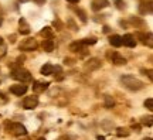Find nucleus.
Here are the masks:
<instances>
[{
  "mask_svg": "<svg viewBox=\"0 0 153 140\" xmlns=\"http://www.w3.org/2000/svg\"><path fill=\"white\" fill-rule=\"evenodd\" d=\"M122 82H123V85H125L128 89H131V91H140L143 86H145V84H143L142 81H139L137 78H135V76H132V75L122 76Z\"/></svg>",
  "mask_w": 153,
  "mask_h": 140,
  "instance_id": "f257e3e1",
  "label": "nucleus"
},
{
  "mask_svg": "<svg viewBox=\"0 0 153 140\" xmlns=\"http://www.w3.org/2000/svg\"><path fill=\"white\" fill-rule=\"evenodd\" d=\"M11 76L14 78V79H17V81H20L23 84V82H27L31 79V75H30V72H28L27 70H23V68H19V70H14L13 71V74H11Z\"/></svg>",
  "mask_w": 153,
  "mask_h": 140,
  "instance_id": "f03ea898",
  "label": "nucleus"
},
{
  "mask_svg": "<svg viewBox=\"0 0 153 140\" xmlns=\"http://www.w3.org/2000/svg\"><path fill=\"white\" fill-rule=\"evenodd\" d=\"M7 129H9V132L11 135L14 136H24L27 133L26 127L22 123H7Z\"/></svg>",
  "mask_w": 153,
  "mask_h": 140,
  "instance_id": "7ed1b4c3",
  "label": "nucleus"
},
{
  "mask_svg": "<svg viewBox=\"0 0 153 140\" xmlns=\"http://www.w3.org/2000/svg\"><path fill=\"white\" fill-rule=\"evenodd\" d=\"M37 48V41L34 38H28V40H24L22 44H20V50L23 51H33V50Z\"/></svg>",
  "mask_w": 153,
  "mask_h": 140,
  "instance_id": "20e7f679",
  "label": "nucleus"
},
{
  "mask_svg": "<svg viewBox=\"0 0 153 140\" xmlns=\"http://www.w3.org/2000/svg\"><path fill=\"white\" fill-rule=\"evenodd\" d=\"M38 105V98L31 95V96H27L24 99V102H23V106L24 109H34L36 106Z\"/></svg>",
  "mask_w": 153,
  "mask_h": 140,
  "instance_id": "39448f33",
  "label": "nucleus"
},
{
  "mask_svg": "<svg viewBox=\"0 0 153 140\" xmlns=\"http://www.w3.org/2000/svg\"><path fill=\"white\" fill-rule=\"evenodd\" d=\"M10 92L14 93L17 96H22L27 92V85H23V84H17V85H13L10 86Z\"/></svg>",
  "mask_w": 153,
  "mask_h": 140,
  "instance_id": "423d86ee",
  "label": "nucleus"
},
{
  "mask_svg": "<svg viewBox=\"0 0 153 140\" xmlns=\"http://www.w3.org/2000/svg\"><path fill=\"white\" fill-rule=\"evenodd\" d=\"M106 6H109V1H108V0H92V3H91V7H92L94 11L102 10Z\"/></svg>",
  "mask_w": 153,
  "mask_h": 140,
  "instance_id": "0eeeda50",
  "label": "nucleus"
},
{
  "mask_svg": "<svg viewBox=\"0 0 153 140\" xmlns=\"http://www.w3.org/2000/svg\"><path fill=\"white\" fill-rule=\"evenodd\" d=\"M122 45H126V47H129V48H133V47L136 45V40H135V37H133L132 34H125V36L122 37Z\"/></svg>",
  "mask_w": 153,
  "mask_h": 140,
  "instance_id": "6e6552de",
  "label": "nucleus"
},
{
  "mask_svg": "<svg viewBox=\"0 0 153 140\" xmlns=\"http://www.w3.org/2000/svg\"><path fill=\"white\" fill-rule=\"evenodd\" d=\"M99 67H101V61L98 58H92L85 64L84 68H85V71H94V70H97V68H99Z\"/></svg>",
  "mask_w": 153,
  "mask_h": 140,
  "instance_id": "1a4fd4ad",
  "label": "nucleus"
},
{
  "mask_svg": "<svg viewBox=\"0 0 153 140\" xmlns=\"http://www.w3.org/2000/svg\"><path fill=\"white\" fill-rule=\"evenodd\" d=\"M111 59H112V62H114L115 65H125L126 64V59L120 54H118V53H114V54L111 55Z\"/></svg>",
  "mask_w": 153,
  "mask_h": 140,
  "instance_id": "9d476101",
  "label": "nucleus"
},
{
  "mask_svg": "<svg viewBox=\"0 0 153 140\" xmlns=\"http://www.w3.org/2000/svg\"><path fill=\"white\" fill-rule=\"evenodd\" d=\"M54 47H55V44H54V41H53L51 38H45V40L43 41V48H44V51L51 53V51L54 50Z\"/></svg>",
  "mask_w": 153,
  "mask_h": 140,
  "instance_id": "9b49d317",
  "label": "nucleus"
},
{
  "mask_svg": "<svg viewBox=\"0 0 153 140\" xmlns=\"http://www.w3.org/2000/svg\"><path fill=\"white\" fill-rule=\"evenodd\" d=\"M48 82H40V81H37L36 84L33 85V91L34 92H43V91H45L47 88H48Z\"/></svg>",
  "mask_w": 153,
  "mask_h": 140,
  "instance_id": "f8f14e48",
  "label": "nucleus"
},
{
  "mask_svg": "<svg viewBox=\"0 0 153 140\" xmlns=\"http://www.w3.org/2000/svg\"><path fill=\"white\" fill-rule=\"evenodd\" d=\"M19 26H20V33H22V34H24V36H26V34H28V33H30V27H28L26 19H20Z\"/></svg>",
  "mask_w": 153,
  "mask_h": 140,
  "instance_id": "ddd939ff",
  "label": "nucleus"
},
{
  "mask_svg": "<svg viewBox=\"0 0 153 140\" xmlns=\"http://www.w3.org/2000/svg\"><path fill=\"white\" fill-rule=\"evenodd\" d=\"M109 43H111V45H114V47H120L122 45V37L120 36H112V37L109 38Z\"/></svg>",
  "mask_w": 153,
  "mask_h": 140,
  "instance_id": "4468645a",
  "label": "nucleus"
},
{
  "mask_svg": "<svg viewBox=\"0 0 153 140\" xmlns=\"http://www.w3.org/2000/svg\"><path fill=\"white\" fill-rule=\"evenodd\" d=\"M139 11L140 14H146V13H152V3L149 1L148 4L145 3H140V7H139Z\"/></svg>",
  "mask_w": 153,
  "mask_h": 140,
  "instance_id": "2eb2a0df",
  "label": "nucleus"
},
{
  "mask_svg": "<svg viewBox=\"0 0 153 140\" xmlns=\"http://www.w3.org/2000/svg\"><path fill=\"white\" fill-rule=\"evenodd\" d=\"M53 70H54V67H53V65L51 64H44L43 67H41V74H43V75H51V74H53Z\"/></svg>",
  "mask_w": 153,
  "mask_h": 140,
  "instance_id": "dca6fc26",
  "label": "nucleus"
},
{
  "mask_svg": "<svg viewBox=\"0 0 153 140\" xmlns=\"http://www.w3.org/2000/svg\"><path fill=\"white\" fill-rule=\"evenodd\" d=\"M82 47H84L82 41H75V43H72L71 45H70V50H71V51H81Z\"/></svg>",
  "mask_w": 153,
  "mask_h": 140,
  "instance_id": "f3484780",
  "label": "nucleus"
},
{
  "mask_svg": "<svg viewBox=\"0 0 153 140\" xmlns=\"http://www.w3.org/2000/svg\"><path fill=\"white\" fill-rule=\"evenodd\" d=\"M115 105V101L112 96H105V108H112Z\"/></svg>",
  "mask_w": 153,
  "mask_h": 140,
  "instance_id": "a211bd4d",
  "label": "nucleus"
},
{
  "mask_svg": "<svg viewBox=\"0 0 153 140\" xmlns=\"http://www.w3.org/2000/svg\"><path fill=\"white\" fill-rule=\"evenodd\" d=\"M116 135L119 136V137H122V136H123V137H126V136H129V130L123 129V127H119V129H118V132H116Z\"/></svg>",
  "mask_w": 153,
  "mask_h": 140,
  "instance_id": "6ab92c4d",
  "label": "nucleus"
},
{
  "mask_svg": "<svg viewBox=\"0 0 153 140\" xmlns=\"http://www.w3.org/2000/svg\"><path fill=\"white\" fill-rule=\"evenodd\" d=\"M145 106H146V108L152 112V110H153V99H152V98H148V99L145 101Z\"/></svg>",
  "mask_w": 153,
  "mask_h": 140,
  "instance_id": "aec40b11",
  "label": "nucleus"
},
{
  "mask_svg": "<svg viewBox=\"0 0 153 140\" xmlns=\"http://www.w3.org/2000/svg\"><path fill=\"white\" fill-rule=\"evenodd\" d=\"M40 34H41V36H47V37H51V36H53V31H51V28L50 27H45L44 28V30H41V33H40Z\"/></svg>",
  "mask_w": 153,
  "mask_h": 140,
  "instance_id": "412c9836",
  "label": "nucleus"
},
{
  "mask_svg": "<svg viewBox=\"0 0 153 140\" xmlns=\"http://www.w3.org/2000/svg\"><path fill=\"white\" fill-rule=\"evenodd\" d=\"M75 11H76V14L79 16V19H81V21H82V23H85V21H87V14H85L84 11L79 10V9H78V10H75Z\"/></svg>",
  "mask_w": 153,
  "mask_h": 140,
  "instance_id": "4be33fe9",
  "label": "nucleus"
},
{
  "mask_svg": "<svg viewBox=\"0 0 153 140\" xmlns=\"http://www.w3.org/2000/svg\"><path fill=\"white\" fill-rule=\"evenodd\" d=\"M142 123L143 124H146V126H152V116H148V118H143V120H142Z\"/></svg>",
  "mask_w": 153,
  "mask_h": 140,
  "instance_id": "5701e85b",
  "label": "nucleus"
},
{
  "mask_svg": "<svg viewBox=\"0 0 153 140\" xmlns=\"http://www.w3.org/2000/svg\"><path fill=\"white\" fill-rule=\"evenodd\" d=\"M115 4L118 6V9H120V10H122V9H125V1H122V0H116V1H115Z\"/></svg>",
  "mask_w": 153,
  "mask_h": 140,
  "instance_id": "b1692460",
  "label": "nucleus"
},
{
  "mask_svg": "<svg viewBox=\"0 0 153 140\" xmlns=\"http://www.w3.org/2000/svg\"><path fill=\"white\" fill-rule=\"evenodd\" d=\"M95 43H97L95 38H85V40L82 41V44H95Z\"/></svg>",
  "mask_w": 153,
  "mask_h": 140,
  "instance_id": "393cba45",
  "label": "nucleus"
},
{
  "mask_svg": "<svg viewBox=\"0 0 153 140\" xmlns=\"http://www.w3.org/2000/svg\"><path fill=\"white\" fill-rule=\"evenodd\" d=\"M54 26H57V27H58V30H61V28H62V24H61L60 20H54Z\"/></svg>",
  "mask_w": 153,
  "mask_h": 140,
  "instance_id": "a878e982",
  "label": "nucleus"
},
{
  "mask_svg": "<svg viewBox=\"0 0 153 140\" xmlns=\"http://www.w3.org/2000/svg\"><path fill=\"white\" fill-rule=\"evenodd\" d=\"M148 38H149V40H148L149 47H152V34H150V33H149V34H148Z\"/></svg>",
  "mask_w": 153,
  "mask_h": 140,
  "instance_id": "bb28decb",
  "label": "nucleus"
},
{
  "mask_svg": "<svg viewBox=\"0 0 153 140\" xmlns=\"http://www.w3.org/2000/svg\"><path fill=\"white\" fill-rule=\"evenodd\" d=\"M33 1H36L37 4H44L45 3V0H33Z\"/></svg>",
  "mask_w": 153,
  "mask_h": 140,
  "instance_id": "cd10ccee",
  "label": "nucleus"
},
{
  "mask_svg": "<svg viewBox=\"0 0 153 140\" xmlns=\"http://www.w3.org/2000/svg\"><path fill=\"white\" fill-rule=\"evenodd\" d=\"M67 1H70V3H78L79 0H67Z\"/></svg>",
  "mask_w": 153,
  "mask_h": 140,
  "instance_id": "c85d7f7f",
  "label": "nucleus"
},
{
  "mask_svg": "<svg viewBox=\"0 0 153 140\" xmlns=\"http://www.w3.org/2000/svg\"><path fill=\"white\" fill-rule=\"evenodd\" d=\"M97 139H98V140H105V137H102V136H98Z\"/></svg>",
  "mask_w": 153,
  "mask_h": 140,
  "instance_id": "c756f323",
  "label": "nucleus"
},
{
  "mask_svg": "<svg viewBox=\"0 0 153 140\" xmlns=\"http://www.w3.org/2000/svg\"><path fill=\"white\" fill-rule=\"evenodd\" d=\"M1 44H3V38L0 37V45H1Z\"/></svg>",
  "mask_w": 153,
  "mask_h": 140,
  "instance_id": "7c9ffc66",
  "label": "nucleus"
},
{
  "mask_svg": "<svg viewBox=\"0 0 153 140\" xmlns=\"http://www.w3.org/2000/svg\"><path fill=\"white\" fill-rule=\"evenodd\" d=\"M37 140H45V139H44V137H40V139H37Z\"/></svg>",
  "mask_w": 153,
  "mask_h": 140,
  "instance_id": "2f4dec72",
  "label": "nucleus"
},
{
  "mask_svg": "<svg viewBox=\"0 0 153 140\" xmlns=\"http://www.w3.org/2000/svg\"><path fill=\"white\" fill-rule=\"evenodd\" d=\"M20 1H28V0H20Z\"/></svg>",
  "mask_w": 153,
  "mask_h": 140,
  "instance_id": "473e14b6",
  "label": "nucleus"
},
{
  "mask_svg": "<svg viewBox=\"0 0 153 140\" xmlns=\"http://www.w3.org/2000/svg\"><path fill=\"white\" fill-rule=\"evenodd\" d=\"M0 24H1V17H0Z\"/></svg>",
  "mask_w": 153,
  "mask_h": 140,
  "instance_id": "72a5a7b5",
  "label": "nucleus"
},
{
  "mask_svg": "<svg viewBox=\"0 0 153 140\" xmlns=\"http://www.w3.org/2000/svg\"><path fill=\"white\" fill-rule=\"evenodd\" d=\"M145 140H152V139H149V137H148V139H145Z\"/></svg>",
  "mask_w": 153,
  "mask_h": 140,
  "instance_id": "f704fd0d",
  "label": "nucleus"
}]
</instances>
